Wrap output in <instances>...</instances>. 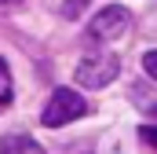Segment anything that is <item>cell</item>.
I'll list each match as a JSON object with an SVG mask.
<instances>
[{"mask_svg": "<svg viewBox=\"0 0 157 154\" xmlns=\"http://www.w3.org/2000/svg\"><path fill=\"white\" fill-rule=\"evenodd\" d=\"M84 114H88V103H84L80 92H73V88H55L51 99H48V107H44V114H40V121L48 128H62V125H70V121H77Z\"/></svg>", "mask_w": 157, "mask_h": 154, "instance_id": "1", "label": "cell"}, {"mask_svg": "<svg viewBox=\"0 0 157 154\" xmlns=\"http://www.w3.org/2000/svg\"><path fill=\"white\" fill-rule=\"evenodd\" d=\"M121 74V59L113 55V51H95V55H84L77 63V84H84V88H106L113 77Z\"/></svg>", "mask_w": 157, "mask_h": 154, "instance_id": "2", "label": "cell"}, {"mask_svg": "<svg viewBox=\"0 0 157 154\" xmlns=\"http://www.w3.org/2000/svg\"><path fill=\"white\" fill-rule=\"evenodd\" d=\"M128 11L121 7V4H110V7H102L91 22H88V40H95V44H110V40L124 37V30H128Z\"/></svg>", "mask_w": 157, "mask_h": 154, "instance_id": "3", "label": "cell"}, {"mask_svg": "<svg viewBox=\"0 0 157 154\" xmlns=\"http://www.w3.org/2000/svg\"><path fill=\"white\" fill-rule=\"evenodd\" d=\"M0 154H44L33 136H22V132H11V136H0Z\"/></svg>", "mask_w": 157, "mask_h": 154, "instance_id": "4", "label": "cell"}, {"mask_svg": "<svg viewBox=\"0 0 157 154\" xmlns=\"http://www.w3.org/2000/svg\"><path fill=\"white\" fill-rule=\"evenodd\" d=\"M11 95H15V88H11V70H7V63L0 59V107H7Z\"/></svg>", "mask_w": 157, "mask_h": 154, "instance_id": "5", "label": "cell"}, {"mask_svg": "<svg viewBox=\"0 0 157 154\" xmlns=\"http://www.w3.org/2000/svg\"><path fill=\"white\" fill-rule=\"evenodd\" d=\"M88 4H91V0H66V4H62V15H66V18H77Z\"/></svg>", "mask_w": 157, "mask_h": 154, "instance_id": "6", "label": "cell"}, {"mask_svg": "<svg viewBox=\"0 0 157 154\" xmlns=\"http://www.w3.org/2000/svg\"><path fill=\"white\" fill-rule=\"evenodd\" d=\"M143 70H146V77H154V81H157V48L143 55Z\"/></svg>", "mask_w": 157, "mask_h": 154, "instance_id": "7", "label": "cell"}, {"mask_svg": "<svg viewBox=\"0 0 157 154\" xmlns=\"http://www.w3.org/2000/svg\"><path fill=\"white\" fill-rule=\"evenodd\" d=\"M139 140H143V143H150V147H157V125H146V128H139Z\"/></svg>", "mask_w": 157, "mask_h": 154, "instance_id": "8", "label": "cell"}, {"mask_svg": "<svg viewBox=\"0 0 157 154\" xmlns=\"http://www.w3.org/2000/svg\"><path fill=\"white\" fill-rule=\"evenodd\" d=\"M18 7H22V0H0V15H11Z\"/></svg>", "mask_w": 157, "mask_h": 154, "instance_id": "9", "label": "cell"}, {"mask_svg": "<svg viewBox=\"0 0 157 154\" xmlns=\"http://www.w3.org/2000/svg\"><path fill=\"white\" fill-rule=\"evenodd\" d=\"M154 114H157V107H154Z\"/></svg>", "mask_w": 157, "mask_h": 154, "instance_id": "10", "label": "cell"}]
</instances>
